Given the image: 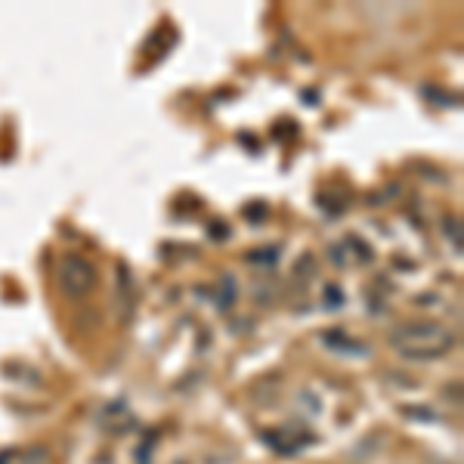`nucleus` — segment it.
<instances>
[{
    "label": "nucleus",
    "mask_w": 464,
    "mask_h": 464,
    "mask_svg": "<svg viewBox=\"0 0 464 464\" xmlns=\"http://www.w3.org/2000/svg\"><path fill=\"white\" fill-rule=\"evenodd\" d=\"M446 238L452 242V251L455 254H461V248H464V238H461V220L459 217H446Z\"/></svg>",
    "instance_id": "nucleus-7"
},
{
    "label": "nucleus",
    "mask_w": 464,
    "mask_h": 464,
    "mask_svg": "<svg viewBox=\"0 0 464 464\" xmlns=\"http://www.w3.org/2000/svg\"><path fill=\"white\" fill-rule=\"evenodd\" d=\"M322 343H325L332 353H341V356H369V347H365V343L353 341L343 332H322Z\"/></svg>",
    "instance_id": "nucleus-3"
},
{
    "label": "nucleus",
    "mask_w": 464,
    "mask_h": 464,
    "mask_svg": "<svg viewBox=\"0 0 464 464\" xmlns=\"http://www.w3.org/2000/svg\"><path fill=\"white\" fill-rule=\"evenodd\" d=\"M421 93L430 96V100H437V106H455V96H449V93H443V90H437V87H424Z\"/></svg>",
    "instance_id": "nucleus-9"
},
{
    "label": "nucleus",
    "mask_w": 464,
    "mask_h": 464,
    "mask_svg": "<svg viewBox=\"0 0 464 464\" xmlns=\"http://www.w3.org/2000/svg\"><path fill=\"white\" fill-rule=\"evenodd\" d=\"M455 343H459V338L440 322H409V325H400L391 332V347L402 359H415V362L446 356Z\"/></svg>",
    "instance_id": "nucleus-1"
},
{
    "label": "nucleus",
    "mask_w": 464,
    "mask_h": 464,
    "mask_svg": "<svg viewBox=\"0 0 464 464\" xmlns=\"http://www.w3.org/2000/svg\"><path fill=\"white\" fill-rule=\"evenodd\" d=\"M56 282L65 295L81 301V297H87L96 288V269L81 254H63L56 264Z\"/></svg>",
    "instance_id": "nucleus-2"
},
{
    "label": "nucleus",
    "mask_w": 464,
    "mask_h": 464,
    "mask_svg": "<svg viewBox=\"0 0 464 464\" xmlns=\"http://www.w3.org/2000/svg\"><path fill=\"white\" fill-rule=\"evenodd\" d=\"M343 245L350 248V264H372V257H375L369 245H365L362 238H356V236H350Z\"/></svg>",
    "instance_id": "nucleus-6"
},
{
    "label": "nucleus",
    "mask_w": 464,
    "mask_h": 464,
    "mask_svg": "<svg viewBox=\"0 0 464 464\" xmlns=\"http://www.w3.org/2000/svg\"><path fill=\"white\" fill-rule=\"evenodd\" d=\"M325 306H328V310H341V306H343V291L338 285L325 288Z\"/></svg>",
    "instance_id": "nucleus-8"
},
{
    "label": "nucleus",
    "mask_w": 464,
    "mask_h": 464,
    "mask_svg": "<svg viewBox=\"0 0 464 464\" xmlns=\"http://www.w3.org/2000/svg\"><path fill=\"white\" fill-rule=\"evenodd\" d=\"M100 421H102V428L111 430V433H124V430L133 428V415L121 406V402H111V406L102 411Z\"/></svg>",
    "instance_id": "nucleus-4"
},
{
    "label": "nucleus",
    "mask_w": 464,
    "mask_h": 464,
    "mask_svg": "<svg viewBox=\"0 0 464 464\" xmlns=\"http://www.w3.org/2000/svg\"><path fill=\"white\" fill-rule=\"evenodd\" d=\"M276 257H279V251L276 248H264V254H251L254 264H273Z\"/></svg>",
    "instance_id": "nucleus-10"
},
{
    "label": "nucleus",
    "mask_w": 464,
    "mask_h": 464,
    "mask_svg": "<svg viewBox=\"0 0 464 464\" xmlns=\"http://www.w3.org/2000/svg\"><path fill=\"white\" fill-rule=\"evenodd\" d=\"M266 440H273V443H276V449H279V452L291 455V452H297V449H301L304 443H310L313 437H295V433H291V430H282L279 437H266Z\"/></svg>",
    "instance_id": "nucleus-5"
},
{
    "label": "nucleus",
    "mask_w": 464,
    "mask_h": 464,
    "mask_svg": "<svg viewBox=\"0 0 464 464\" xmlns=\"http://www.w3.org/2000/svg\"><path fill=\"white\" fill-rule=\"evenodd\" d=\"M0 464H10V452H0Z\"/></svg>",
    "instance_id": "nucleus-11"
}]
</instances>
